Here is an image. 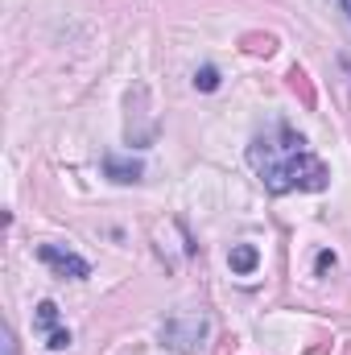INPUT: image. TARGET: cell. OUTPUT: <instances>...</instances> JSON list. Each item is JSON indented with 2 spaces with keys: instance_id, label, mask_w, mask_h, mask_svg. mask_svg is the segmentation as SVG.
I'll use <instances>...</instances> for the list:
<instances>
[{
  "instance_id": "cell-6",
  "label": "cell",
  "mask_w": 351,
  "mask_h": 355,
  "mask_svg": "<svg viewBox=\"0 0 351 355\" xmlns=\"http://www.w3.org/2000/svg\"><path fill=\"white\" fill-rule=\"evenodd\" d=\"M289 87L293 91H302V99H306V107H314V91H310V83H306V71H289Z\"/></svg>"
},
{
  "instance_id": "cell-9",
  "label": "cell",
  "mask_w": 351,
  "mask_h": 355,
  "mask_svg": "<svg viewBox=\"0 0 351 355\" xmlns=\"http://www.w3.org/2000/svg\"><path fill=\"white\" fill-rule=\"evenodd\" d=\"M50 347H54V352L71 347V331H54V335H50Z\"/></svg>"
},
{
  "instance_id": "cell-10",
  "label": "cell",
  "mask_w": 351,
  "mask_h": 355,
  "mask_svg": "<svg viewBox=\"0 0 351 355\" xmlns=\"http://www.w3.org/2000/svg\"><path fill=\"white\" fill-rule=\"evenodd\" d=\"M314 265H318V272H327V268H335V252H318V261H314Z\"/></svg>"
},
{
  "instance_id": "cell-8",
  "label": "cell",
  "mask_w": 351,
  "mask_h": 355,
  "mask_svg": "<svg viewBox=\"0 0 351 355\" xmlns=\"http://www.w3.org/2000/svg\"><path fill=\"white\" fill-rule=\"evenodd\" d=\"M194 87L198 91H215L219 87V71H215V67H203V71L194 75Z\"/></svg>"
},
{
  "instance_id": "cell-3",
  "label": "cell",
  "mask_w": 351,
  "mask_h": 355,
  "mask_svg": "<svg viewBox=\"0 0 351 355\" xmlns=\"http://www.w3.org/2000/svg\"><path fill=\"white\" fill-rule=\"evenodd\" d=\"M141 174H145V166H141V162H132V157H116V153H108V157H103V178H112V182H120V186L141 182Z\"/></svg>"
},
{
  "instance_id": "cell-7",
  "label": "cell",
  "mask_w": 351,
  "mask_h": 355,
  "mask_svg": "<svg viewBox=\"0 0 351 355\" xmlns=\"http://www.w3.org/2000/svg\"><path fill=\"white\" fill-rule=\"evenodd\" d=\"M37 327H42V331H54V327H58V306H54V302H42V306H37Z\"/></svg>"
},
{
  "instance_id": "cell-1",
  "label": "cell",
  "mask_w": 351,
  "mask_h": 355,
  "mask_svg": "<svg viewBox=\"0 0 351 355\" xmlns=\"http://www.w3.org/2000/svg\"><path fill=\"white\" fill-rule=\"evenodd\" d=\"M248 166L261 174L268 194L327 190V182H331V170L306 149V137L293 132L289 124H273L248 145Z\"/></svg>"
},
{
  "instance_id": "cell-11",
  "label": "cell",
  "mask_w": 351,
  "mask_h": 355,
  "mask_svg": "<svg viewBox=\"0 0 351 355\" xmlns=\"http://www.w3.org/2000/svg\"><path fill=\"white\" fill-rule=\"evenodd\" d=\"M343 12H348V21H351V0H343Z\"/></svg>"
},
{
  "instance_id": "cell-4",
  "label": "cell",
  "mask_w": 351,
  "mask_h": 355,
  "mask_svg": "<svg viewBox=\"0 0 351 355\" xmlns=\"http://www.w3.org/2000/svg\"><path fill=\"white\" fill-rule=\"evenodd\" d=\"M228 265H232V272L244 277V272H252V268L261 265V252H257L252 244H236V248L228 252Z\"/></svg>"
},
{
  "instance_id": "cell-2",
  "label": "cell",
  "mask_w": 351,
  "mask_h": 355,
  "mask_svg": "<svg viewBox=\"0 0 351 355\" xmlns=\"http://www.w3.org/2000/svg\"><path fill=\"white\" fill-rule=\"evenodd\" d=\"M37 257L54 268L58 277H71V281H83V277H91L87 261H83V257H75V252H67V248H58V244H42V248H37Z\"/></svg>"
},
{
  "instance_id": "cell-5",
  "label": "cell",
  "mask_w": 351,
  "mask_h": 355,
  "mask_svg": "<svg viewBox=\"0 0 351 355\" xmlns=\"http://www.w3.org/2000/svg\"><path fill=\"white\" fill-rule=\"evenodd\" d=\"M244 50H248V54H264V58H268V54L277 50V37H273V33H248V37H244Z\"/></svg>"
}]
</instances>
